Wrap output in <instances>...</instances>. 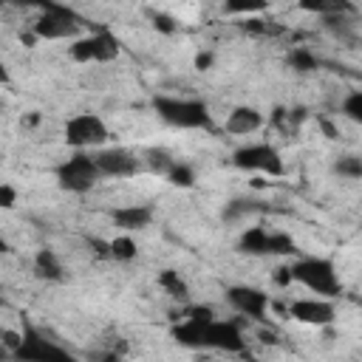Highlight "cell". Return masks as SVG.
<instances>
[{
  "mask_svg": "<svg viewBox=\"0 0 362 362\" xmlns=\"http://www.w3.org/2000/svg\"><path fill=\"white\" fill-rule=\"evenodd\" d=\"M153 110L158 113L161 122H167L170 127L178 130H212V113L209 105L198 96H167V93H156L153 96Z\"/></svg>",
  "mask_w": 362,
  "mask_h": 362,
  "instance_id": "obj_2",
  "label": "cell"
},
{
  "mask_svg": "<svg viewBox=\"0 0 362 362\" xmlns=\"http://www.w3.org/2000/svg\"><path fill=\"white\" fill-rule=\"evenodd\" d=\"M158 288L164 294H170V300H175V303H189V283L175 269H161L158 272Z\"/></svg>",
  "mask_w": 362,
  "mask_h": 362,
  "instance_id": "obj_18",
  "label": "cell"
},
{
  "mask_svg": "<svg viewBox=\"0 0 362 362\" xmlns=\"http://www.w3.org/2000/svg\"><path fill=\"white\" fill-rule=\"evenodd\" d=\"M17 204V189L11 184H0V206L3 209H11Z\"/></svg>",
  "mask_w": 362,
  "mask_h": 362,
  "instance_id": "obj_28",
  "label": "cell"
},
{
  "mask_svg": "<svg viewBox=\"0 0 362 362\" xmlns=\"http://www.w3.org/2000/svg\"><path fill=\"white\" fill-rule=\"evenodd\" d=\"M31 266H34V277H37V280H45V283H59V280H65V266H62L59 255H57L51 246L37 249Z\"/></svg>",
  "mask_w": 362,
  "mask_h": 362,
  "instance_id": "obj_15",
  "label": "cell"
},
{
  "mask_svg": "<svg viewBox=\"0 0 362 362\" xmlns=\"http://www.w3.org/2000/svg\"><path fill=\"white\" fill-rule=\"evenodd\" d=\"M11 359L14 362H82L79 356H74L71 351H65L62 345H57L54 339H48L31 325L23 328V345L11 354Z\"/></svg>",
  "mask_w": 362,
  "mask_h": 362,
  "instance_id": "obj_8",
  "label": "cell"
},
{
  "mask_svg": "<svg viewBox=\"0 0 362 362\" xmlns=\"http://www.w3.org/2000/svg\"><path fill=\"white\" fill-rule=\"evenodd\" d=\"M122 51V42L113 31L107 28H96L90 34H82L79 40H74L68 45V57L79 65H90V62H113Z\"/></svg>",
  "mask_w": 362,
  "mask_h": 362,
  "instance_id": "obj_7",
  "label": "cell"
},
{
  "mask_svg": "<svg viewBox=\"0 0 362 362\" xmlns=\"http://www.w3.org/2000/svg\"><path fill=\"white\" fill-rule=\"evenodd\" d=\"M294 252H297V243H294L291 235H286V232H272L269 235V255L286 257V255H294Z\"/></svg>",
  "mask_w": 362,
  "mask_h": 362,
  "instance_id": "obj_24",
  "label": "cell"
},
{
  "mask_svg": "<svg viewBox=\"0 0 362 362\" xmlns=\"http://www.w3.org/2000/svg\"><path fill=\"white\" fill-rule=\"evenodd\" d=\"M266 209H269L266 201L240 195V198H232V201L221 209V218H223L226 223H235V221H240V218H246V215H257V212H266Z\"/></svg>",
  "mask_w": 362,
  "mask_h": 362,
  "instance_id": "obj_17",
  "label": "cell"
},
{
  "mask_svg": "<svg viewBox=\"0 0 362 362\" xmlns=\"http://www.w3.org/2000/svg\"><path fill=\"white\" fill-rule=\"evenodd\" d=\"M291 280L300 283L303 288H308L311 294L317 297H325V300H334L342 294V280L337 274V266L331 257H320V255H305V257H297L291 266Z\"/></svg>",
  "mask_w": 362,
  "mask_h": 362,
  "instance_id": "obj_3",
  "label": "cell"
},
{
  "mask_svg": "<svg viewBox=\"0 0 362 362\" xmlns=\"http://www.w3.org/2000/svg\"><path fill=\"white\" fill-rule=\"evenodd\" d=\"M232 164L238 170H243V173H269V175H283L286 173L283 158H280V150L272 141H249V144H240L232 153Z\"/></svg>",
  "mask_w": 362,
  "mask_h": 362,
  "instance_id": "obj_9",
  "label": "cell"
},
{
  "mask_svg": "<svg viewBox=\"0 0 362 362\" xmlns=\"http://www.w3.org/2000/svg\"><path fill=\"white\" fill-rule=\"evenodd\" d=\"M175 345L189 351H223L246 354V337L238 320H221L212 305H187L184 320L170 328Z\"/></svg>",
  "mask_w": 362,
  "mask_h": 362,
  "instance_id": "obj_1",
  "label": "cell"
},
{
  "mask_svg": "<svg viewBox=\"0 0 362 362\" xmlns=\"http://www.w3.org/2000/svg\"><path fill=\"white\" fill-rule=\"evenodd\" d=\"M286 65H288L291 71H297V74H311V71L320 68V57H317L311 48H305V45H294V48H288V54H286Z\"/></svg>",
  "mask_w": 362,
  "mask_h": 362,
  "instance_id": "obj_19",
  "label": "cell"
},
{
  "mask_svg": "<svg viewBox=\"0 0 362 362\" xmlns=\"http://www.w3.org/2000/svg\"><path fill=\"white\" fill-rule=\"evenodd\" d=\"M107 246H110V260H116V263H130L139 257V246L130 235H119V238L107 240Z\"/></svg>",
  "mask_w": 362,
  "mask_h": 362,
  "instance_id": "obj_21",
  "label": "cell"
},
{
  "mask_svg": "<svg viewBox=\"0 0 362 362\" xmlns=\"http://www.w3.org/2000/svg\"><path fill=\"white\" fill-rule=\"evenodd\" d=\"M212 62H215V54H212V51H198V54H195V59H192L195 71H209V68H212Z\"/></svg>",
  "mask_w": 362,
  "mask_h": 362,
  "instance_id": "obj_29",
  "label": "cell"
},
{
  "mask_svg": "<svg viewBox=\"0 0 362 362\" xmlns=\"http://www.w3.org/2000/svg\"><path fill=\"white\" fill-rule=\"evenodd\" d=\"M153 218H156V212L150 204H124V206L110 209V221L116 223V229H122V235L147 229L153 223Z\"/></svg>",
  "mask_w": 362,
  "mask_h": 362,
  "instance_id": "obj_13",
  "label": "cell"
},
{
  "mask_svg": "<svg viewBox=\"0 0 362 362\" xmlns=\"http://www.w3.org/2000/svg\"><path fill=\"white\" fill-rule=\"evenodd\" d=\"M141 161H144L147 170H153V173H158V175H167L170 167L175 164V158H173L167 150H161V147H150V150H144V153H141Z\"/></svg>",
  "mask_w": 362,
  "mask_h": 362,
  "instance_id": "obj_22",
  "label": "cell"
},
{
  "mask_svg": "<svg viewBox=\"0 0 362 362\" xmlns=\"http://www.w3.org/2000/svg\"><path fill=\"white\" fill-rule=\"evenodd\" d=\"M93 158L102 178H133L136 173L144 170L141 156H136L127 147H102L93 153Z\"/></svg>",
  "mask_w": 362,
  "mask_h": 362,
  "instance_id": "obj_10",
  "label": "cell"
},
{
  "mask_svg": "<svg viewBox=\"0 0 362 362\" xmlns=\"http://www.w3.org/2000/svg\"><path fill=\"white\" fill-rule=\"evenodd\" d=\"M274 283H277V286H288V283H294V280H291L288 266H280V269L274 272Z\"/></svg>",
  "mask_w": 362,
  "mask_h": 362,
  "instance_id": "obj_30",
  "label": "cell"
},
{
  "mask_svg": "<svg viewBox=\"0 0 362 362\" xmlns=\"http://www.w3.org/2000/svg\"><path fill=\"white\" fill-rule=\"evenodd\" d=\"M266 3H226L223 11L226 14H252V11H263Z\"/></svg>",
  "mask_w": 362,
  "mask_h": 362,
  "instance_id": "obj_27",
  "label": "cell"
},
{
  "mask_svg": "<svg viewBox=\"0 0 362 362\" xmlns=\"http://www.w3.org/2000/svg\"><path fill=\"white\" fill-rule=\"evenodd\" d=\"M54 178H57V184H59V189L74 192V195H85V192H90V189L96 187V181L102 178V173H99V167H96L93 153H88V150H74L65 161L57 164Z\"/></svg>",
  "mask_w": 362,
  "mask_h": 362,
  "instance_id": "obj_5",
  "label": "cell"
},
{
  "mask_svg": "<svg viewBox=\"0 0 362 362\" xmlns=\"http://www.w3.org/2000/svg\"><path fill=\"white\" fill-rule=\"evenodd\" d=\"M110 139V130L105 124V119L99 113H90V110H82V113H74L65 119L62 124V141L74 150H102Z\"/></svg>",
  "mask_w": 362,
  "mask_h": 362,
  "instance_id": "obj_6",
  "label": "cell"
},
{
  "mask_svg": "<svg viewBox=\"0 0 362 362\" xmlns=\"http://www.w3.org/2000/svg\"><path fill=\"white\" fill-rule=\"evenodd\" d=\"M226 133L232 136H252L263 127V113L255 107V105H235L223 122Z\"/></svg>",
  "mask_w": 362,
  "mask_h": 362,
  "instance_id": "obj_14",
  "label": "cell"
},
{
  "mask_svg": "<svg viewBox=\"0 0 362 362\" xmlns=\"http://www.w3.org/2000/svg\"><path fill=\"white\" fill-rule=\"evenodd\" d=\"M223 294H226V303H229L238 314H243V317H249V320H255V322H266L269 294H266L263 288L238 283V286H229Z\"/></svg>",
  "mask_w": 362,
  "mask_h": 362,
  "instance_id": "obj_11",
  "label": "cell"
},
{
  "mask_svg": "<svg viewBox=\"0 0 362 362\" xmlns=\"http://www.w3.org/2000/svg\"><path fill=\"white\" fill-rule=\"evenodd\" d=\"M339 110H342L345 119H351L354 124L362 127V90H351V93H345Z\"/></svg>",
  "mask_w": 362,
  "mask_h": 362,
  "instance_id": "obj_25",
  "label": "cell"
},
{
  "mask_svg": "<svg viewBox=\"0 0 362 362\" xmlns=\"http://www.w3.org/2000/svg\"><path fill=\"white\" fill-rule=\"evenodd\" d=\"M40 17L31 23V34L37 40H79L82 37V17L68 8V6H59V3H42L40 6Z\"/></svg>",
  "mask_w": 362,
  "mask_h": 362,
  "instance_id": "obj_4",
  "label": "cell"
},
{
  "mask_svg": "<svg viewBox=\"0 0 362 362\" xmlns=\"http://www.w3.org/2000/svg\"><path fill=\"white\" fill-rule=\"evenodd\" d=\"M269 229L266 226H246L240 235H238V243L235 249L240 255H249V257H266L269 255Z\"/></svg>",
  "mask_w": 362,
  "mask_h": 362,
  "instance_id": "obj_16",
  "label": "cell"
},
{
  "mask_svg": "<svg viewBox=\"0 0 362 362\" xmlns=\"http://www.w3.org/2000/svg\"><path fill=\"white\" fill-rule=\"evenodd\" d=\"M331 173L345 178V181H362V156H356V153L337 156L331 164Z\"/></svg>",
  "mask_w": 362,
  "mask_h": 362,
  "instance_id": "obj_20",
  "label": "cell"
},
{
  "mask_svg": "<svg viewBox=\"0 0 362 362\" xmlns=\"http://www.w3.org/2000/svg\"><path fill=\"white\" fill-rule=\"evenodd\" d=\"M153 28L156 31H161V34H175V17H170V14H164V11H156L153 14Z\"/></svg>",
  "mask_w": 362,
  "mask_h": 362,
  "instance_id": "obj_26",
  "label": "cell"
},
{
  "mask_svg": "<svg viewBox=\"0 0 362 362\" xmlns=\"http://www.w3.org/2000/svg\"><path fill=\"white\" fill-rule=\"evenodd\" d=\"M288 317H294L303 325L325 328V325H331L337 320V308L325 297H300V300L288 303Z\"/></svg>",
  "mask_w": 362,
  "mask_h": 362,
  "instance_id": "obj_12",
  "label": "cell"
},
{
  "mask_svg": "<svg viewBox=\"0 0 362 362\" xmlns=\"http://www.w3.org/2000/svg\"><path fill=\"white\" fill-rule=\"evenodd\" d=\"M173 187H181V189H189L192 184H195V170H192V164H187V161H181V158H175V164L170 167V173L164 175Z\"/></svg>",
  "mask_w": 362,
  "mask_h": 362,
  "instance_id": "obj_23",
  "label": "cell"
}]
</instances>
